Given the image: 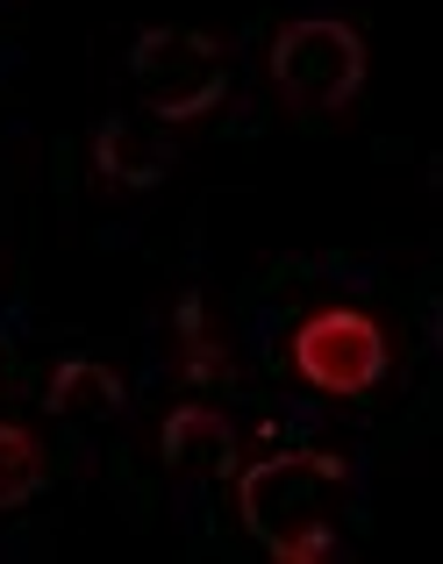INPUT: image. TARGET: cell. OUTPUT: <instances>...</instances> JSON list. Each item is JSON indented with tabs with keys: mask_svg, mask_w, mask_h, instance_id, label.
Listing matches in <instances>:
<instances>
[{
	"mask_svg": "<svg viewBox=\"0 0 443 564\" xmlns=\"http://www.w3.org/2000/svg\"><path fill=\"white\" fill-rule=\"evenodd\" d=\"M350 465L336 451H279L236 479V514L250 543H264L279 564H322L336 551Z\"/></svg>",
	"mask_w": 443,
	"mask_h": 564,
	"instance_id": "6da1fadb",
	"label": "cell"
},
{
	"mask_svg": "<svg viewBox=\"0 0 443 564\" xmlns=\"http://www.w3.org/2000/svg\"><path fill=\"white\" fill-rule=\"evenodd\" d=\"M129 79H137L143 108L158 115V122H201V115L222 108V94H229V65H222V43L201 36V29H143L137 43H129Z\"/></svg>",
	"mask_w": 443,
	"mask_h": 564,
	"instance_id": "7a4b0ae2",
	"label": "cell"
},
{
	"mask_svg": "<svg viewBox=\"0 0 443 564\" xmlns=\"http://www.w3.org/2000/svg\"><path fill=\"white\" fill-rule=\"evenodd\" d=\"M272 86L301 115H336L365 86V36L336 14H301L272 36Z\"/></svg>",
	"mask_w": 443,
	"mask_h": 564,
	"instance_id": "3957f363",
	"label": "cell"
},
{
	"mask_svg": "<svg viewBox=\"0 0 443 564\" xmlns=\"http://www.w3.org/2000/svg\"><path fill=\"white\" fill-rule=\"evenodd\" d=\"M293 372L315 386V393L358 400L387 379V329L365 307H315L293 329Z\"/></svg>",
	"mask_w": 443,
	"mask_h": 564,
	"instance_id": "277c9868",
	"label": "cell"
},
{
	"mask_svg": "<svg viewBox=\"0 0 443 564\" xmlns=\"http://www.w3.org/2000/svg\"><path fill=\"white\" fill-rule=\"evenodd\" d=\"M94 165H100V180H108V186L151 193V186H165V172H172V143L158 137V129L129 122V115H108L100 137H94Z\"/></svg>",
	"mask_w": 443,
	"mask_h": 564,
	"instance_id": "5b68a950",
	"label": "cell"
},
{
	"mask_svg": "<svg viewBox=\"0 0 443 564\" xmlns=\"http://www.w3.org/2000/svg\"><path fill=\"white\" fill-rule=\"evenodd\" d=\"M158 443H165V465L180 479H222V471H236V429L222 408H172Z\"/></svg>",
	"mask_w": 443,
	"mask_h": 564,
	"instance_id": "8992f818",
	"label": "cell"
},
{
	"mask_svg": "<svg viewBox=\"0 0 443 564\" xmlns=\"http://www.w3.org/2000/svg\"><path fill=\"white\" fill-rule=\"evenodd\" d=\"M122 379L108 372V365L94 358H65L51 372V393H43V408L51 414H94V422H108V414H122Z\"/></svg>",
	"mask_w": 443,
	"mask_h": 564,
	"instance_id": "52a82bcc",
	"label": "cell"
},
{
	"mask_svg": "<svg viewBox=\"0 0 443 564\" xmlns=\"http://www.w3.org/2000/svg\"><path fill=\"white\" fill-rule=\"evenodd\" d=\"M43 494V451L29 429L0 422V508H22V500Z\"/></svg>",
	"mask_w": 443,
	"mask_h": 564,
	"instance_id": "ba28073f",
	"label": "cell"
},
{
	"mask_svg": "<svg viewBox=\"0 0 443 564\" xmlns=\"http://www.w3.org/2000/svg\"><path fill=\"white\" fill-rule=\"evenodd\" d=\"M180 336H186V379H222V344L201 329V301H180Z\"/></svg>",
	"mask_w": 443,
	"mask_h": 564,
	"instance_id": "9c48e42d",
	"label": "cell"
}]
</instances>
